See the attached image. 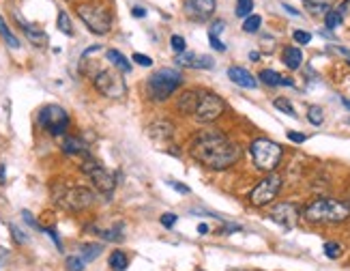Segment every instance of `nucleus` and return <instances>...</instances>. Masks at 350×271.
<instances>
[{
    "label": "nucleus",
    "instance_id": "nucleus-1",
    "mask_svg": "<svg viewBox=\"0 0 350 271\" xmlns=\"http://www.w3.org/2000/svg\"><path fill=\"white\" fill-rule=\"evenodd\" d=\"M189 153L196 162H200L204 168L208 170H228L230 166H234L241 157V149L234 144L226 133L219 131H204L198 133Z\"/></svg>",
    "mask_w": 350,
    "mask_h": 271
},
{
    "label": "nucleus",
    "instance_id": "nucleus-2",
    "mask_svg": "<svg viewBox=\"0 0 350 271\" xmlns=\"http://www.w3.org/2000/svg\"><path fill=\"white\" fill-rule=\"evenodd\" d=\"M301 216L310 224H342L350 218V203L336 198H316L306 205Z\"/></svg>",
    "mask_w": 350,
    "mask_h": 271
},
{
    "label": "nucleus",
    "instance_id": "nucleus-3",
    "mask_svg": "<svg viewBox=\"0 0 350 271\" xmlns=\"http://www.w3.org/2000/svg\"><path fill=\"white\" fill-rule=\"evenodd\" d=\"M250 155H252L258 170L273 172L284 157V149H282V144L273 142L269 138H256L250 144Z\"/></svg>",
    "mask_w": 350,
    "mask_h": 271
},
{
    "label": "nucleus",
    "instance_id": "nucleus-4",
    "mask_svg": "<svg viewBox=\"0 0 350 271\" xmlns=\"http://www.w3.org/2000/svg\"><path fill=\"white\" fill-rule=\"evenodd\" d=\"M148 95L153 101H165L183 84V73L174 67L159 69L148 78Z\"/></svg>",
    "mask_w": 350,
    "mask_h": 271
},
{
    "label": "nucleus",
    "instance_id": "nucleus-5",
    "mask_svg": "<svg viewBox=\"0 0 350 271\" xmlns=\"http://www.w3.org/2000/svg\"><path fill=\"white\" fill-rule=\"evenodd\" d=\"M78 15L80 20L86 24V28L90 30L93 35H108L110 28H112V15L110 11L101 7V5H93V3H84L78 5Z\"/></svg>",
    "mask_w": 350,
    "mask_h": 271
},
{
    "label": "nucleus",
    "instance_id": "nucleus-6",
    "mask_svg": "<svg viewBox=\"0 0 350 271\" xmlns=\"http://www.w3.org/2000/svg\"><path fill=\"white\" fill-rule=\"evenodd\" d=\"M82 172L90 179V183H93L95 188H97V192H101V194H105V196H112L114 194V188H116V183H114V177H112V172L105 168L103 164H99L97 159H93V157H84V162H82Z\"/></svg>",
    "mask_w": 350,
    "mask_h": 271
},
{
    "label": "nucleus",
    "instance_id": "nucleus-7",
    "mask_svg": "<svg viewBox=\"0 0 350 271\" xmlns=\"http://www.w3.org/2000/svg\"><path fill=\"white\" fill-rule=\"evenodd\" d=\"M93 86L99 90L103 97H110V99H120V97H125V93H127L123 75H120L116 69L99 71L93 78Z\"/></svg>",
    "mask_w": 350,
    "mask_h": 271
},
{
    "label": "nucleus",
    "instance_id": "nucleus-8",
    "mask_svg": "<svg viewBox=\"0 0 350 271\" xmlns=\"http://www.w3.org/2000/svg\"><path fill=\"white\" fill-rule=\"evenodd\" d=\"M39 125L50 131L52 136H65L69 127V114L65 108H60L56 103H48L39 110Z\"/></svg>",
    "mask_w": 350,
    "mask_h": 271
},
{
    "label": "nucleus",
    "instance_id": "nucleus-9",
    "mask_svg": "<svg viewBox=\"0 0 350 271\" xmlns=\"http://www.w3.org/2000/svg\"><path fill=\"white\" fill-rule=\"evenodd\" d=\"M282 190V177L278 172H269L260 183L250 192V203L254 207H267L278 198Z\"/></svg>",
    "mask_w": 350,
    "mask_h": 271
},
{
    "label": "nucleus",
    "instance_id": "nucleus-10",
    "mask_svg": "<svg viewBox=\"0 0 350 271\" xmlns=\"http://www.w3.org/2000/svg\"><path fill=\"white\" fill-rule=\"evenodd\" d=\"M226 110V103L219 95L215 93H200V101L196 105V120L198 123H213V120H217Z\"/></svg>",
    "mask_w": 350,
    "mask_h": 271
},
{
    "label": "nucleus",
    "instance_id": "nucleus-11",
    "mask_svg": "<svg viewBox=\"0 0 350 271\" xmlns=\"http://www.w3.org/2000/svg\"><path fill=\"white\" fill-rule=\"evenodd\" d=\"M56 201L67 211H84L93 205L95 196H93V192L82 188V185H73V188H63V192H60V196Z\"/></svg>",
    "mask_w": 350,
    "mask_h": 271
},
{
    "label": "nucleus",
    "instance_id": "nucleus-12",
    "mask_svg": "<svg viewBox=\"0 0 350 271\" xmlns=\"http://www.w3.org/2000/svg\"><path fill=\"white\" fill-rule=\"evenodd\" d=\"M269 218L284 229H293L301 218V209L295 203H280L269 211Z\"/></svg>",
    "mask_w": 350,
    "mask_h": 271
},
{
    "label": "nucleus",
    "instance_id": "nucleus-13",
    "mask_svg": "<svg viewBox=\"0 0 350 271\" xmlns=\"http://www.w3.org/2000/svg\"><path fill=\"white\" fill-rule=\"evenodd\" d=\"M174 63L178 67H193V69H213V58L211 56H198L193 52H183V54H176V60Z\"/></svg>",
    "mask_w": 350,
    "mask_h": 271
},
{
    "label": "nucleus",
    "instance_id": "nucleus-14",
    "mask_svg": "<svg viewBox=\"0 0 350 271\" xmlns=\"http://www.w3.org/2000/svg\"><path fill=\"white\" fill-rule=\"evenodd\" d=\"M215 7H217L215 0H187V11L200 22L208 20L215 13Z\"/></svg>",
    "mask_w": 350,
    "mask_h": 271
},
{
    "label": "nucleus",
    "instance_id": "nucleus-15",
    "mask_svg": "<svg viewBox=\"0 0 350 271\" xmlns=\"http://www.w3.org/2000/svg\"><path fill=\"white\" fill-rule=\"evenodd\" d=\"M15 20H18L20 28L24 30V35H26V39H28L30 43L37 45V48H43V45H48V35H45L39 26L26 22L24 18H20V15H15Z\"/></svg>",
    "mask_w": 350,
    "mask_h": 271
},
{
    "label": "nucleus",
    "instance_id": "nucleus-16",
    "mask_svg": "<svg viewBox=\"0 0 350 271\" xmlns=\"http://www.w3.org/2000/svg\"><path fill=\"white\" fill-rule=\"evenodd\" d=\"M228 78H230L234 84H239L241 88H256L258 86L256 78L245 67H230L228 69Z\"/></svg>",
    "mask_w": 350,
    "mask_h": 271
},
{
    "label": "nucleus",
    "instance_id": "nucleus-17",
    "mask_svg": "<svg viewBox=\"0 0 350 271\" xmlns=\"http://www.w3.org/2000/svg\"><path fill=\"white\" fill-rule=\"evenodd\" d=\"M63 153L65 155H84L88 157V146L80 136H65L63 138Z\"/></svg>",
    "mask_w": 350,
    "mask_h": 271
},
{
    "label": "nucleus",
    "instance_id": "nucleus-18",
    "mask_svg": "<svg viewBox=\"0 0 350 271\" xmlns=\"http://www.w3.org/2000/svg\"><path fill=\"white\" fill-rule=\"evenodd\" d=\"M198 101H200V93L198 90H183V95L176 101V110L183 114H193Z\"/></svg>",
    "mask_w": 350,
    "mask_h": 271
},
{
    "label": "nucleus",
    "instance_id": "nucleus-19",
    "mask_svg": "<svg viewBox=\"0 0 350 271\" xmlns=\"http://www.w3.org/2000/svg\"><path fill=\"white\" fill-rule=\"evenodd\" d=\"M260 82L267 84V86H293V80L291 78H284L278 71L273 69H262L260 71Z\"/></svg>",
    "mask_w": 350,
    "mask_h": 271
},
{
    "label": "nucleus",
    "instance_id": "nucleus-20",
    "mask_svg": "<svg viewBox=\"0 0 350 271\" xmlns=\"http://www.w3.org/2000/svg\"><path fill=\"white\" fill-rule=\"evenodd\" d=\"M105 56H108V60L114 65V69L120 71V73H129V71L133 69L131 63H129V58H127L125 54H120L118 50H114V48L105 52Z\"/></svg>",
    "mask_w": 350,
    "mask_h": 271
},
{
    "label": "nucleus",
    "instance_id": "nucleus-21",
    "mask_svg": "<svg viewBox=\"0 0 350 271\" xmlns=\"http://www.w3.org/2000/svg\"><path fill=\"white\" fill-rule=\"evenodd\" d=\"M282 60H284V65L288 69H299L301 63H303V52L299 48H293V45H288V48H284V54H282Z\"/></svg>",
    "mask_w": 350,
    "mask_h": 271
},
{
    "label": "nucleus",
    "instance_id": "nucleus-22",
    "mask_svg": "<svg viewBox=\"0 0 350 271\" xmlns=\"http://www.w3.org/2000/svg\"><path fill=\"white\" fill-rule=\"evenodd\" d=\"M148 133H150V138H153V140H159V138L170 140L172 138V125L165 123V120H155V123L150 125Z\"/></svg>",
    "mask_w": 350,
    "mask_h": 271
},
{
    "label": "nucleus",
    "instance_id": "nucleus-23",
    "mask_svg": "<svg viewBox=\"0 0 350 271\" xmlns=\"http://www.w3.org/2000/svg\"><path fill=\"white\" fill-rule=\"evenodd\" d=\"M101 252H103V246L101 244H84V246H80V256L84 259L86 265L93 263Z\"/></svg>",
    "mask_w": 350,
    "mask_h": 271
},
{
    "label": "nucleus",
    "instance_id": "nucleus-24",
    "mask_svg": "<svg viewBox=\"0 0 350 271\" xmlns=\"http://www.w3.org/2000/svg\"><path fill=\"white\" fill-rule=\"evenodd\" d=\"M110 267L114 271H127V267H129V256L125 252H120V250H114L110 254Z\"/></svg>",
    "mask_w": 350,
    "mask_h": 271
},
{
    "label": "nucleus",
    "instance_id": "nucleus-25",
    "mask_svg": "<svg viewBox=\"0 0 350 271\" xmlns=\"http://www.w3.org/2000/svg\"><path fill=\"white\" fill-rule=\"evenodd\" d=\"M56 26H58V30H60L63 35L73 37V24H71V18H69V13H67V11H60V13H58Z\"/></svg>",
    "mask_w": 350,
    "mask_h": 271
},
{
    "label": "nucleus",
    "instance_id": "nucleus-26",
    "mask_svg": "<svg viewBox=\"0 0 350 271\" xmlns=\"http://www.w3.org/2000/svg\"><path fill=\"white\" fill-rule=\"evenodd\" d=\"M260 26H262V18H260V15H247V18L243 20V30H245V33H250V35L258 33V30H260Z\"/></svg>",
    "mask_w": 350,
    "mask_h": 271
},
{
    "label": "nucleus",
    "instance_id": "nucleus-27",
    "mask_svg": "<svg viewBox=\"0 0 350 271\" xmlns=\"http://www.w3.org/2000/svg\"><path fill=\"white\" fill-rule=\"evenodd\" d=\"M0 37H3V39L11 45V48H15V50L20 48L18 37H15V35L11 33V30H9V26H7V24H5V20H3V15H0Z\"/></svg>",
    "mask_w": 350,
    "mask_h": 271
},
{
    "label": "nucleus",
    "instance_id": "nucleus-28",
    "mask_svg": "<svg viewBox=\"0 0 350 271\" xmlns=\"http://www.w3.org/2000/svg\"><path fill=\"white\" fill-rule=\"evenodd\" d=\"M308 120L316 127H321L325 123V112H323L321 105H310V108H308Z\"/></svg>",
    "mask_w": 350,
    "mask_h": 271
},
{
    "label": "nucleus",
    "instance_id": "nucleus-29",
    "mask_svg": "<svg viewBox=\"0 0 350 271\" xmlns=\"http://www.w3.org/2000/svg\"><path fill=\"white\" fill-rule=\"evenodd\" d=\"M342 22H344L342 9H340V11H327V13H325V24H327V28H329V30L338 28Z\"/></svg>",
    "mask_w": 350,
    "mask_h": 271
},
{
    "label": "nucleus",
    "instance_id": "nucleus-30",
    "mask_svg": "<svg viewBox=\"0 0 350 271\" xmlns=\"http://www.w3.org/2000/svg\"><path fill=\"white\" fill-rule=\"evenodd\" d=\"M65 267H67V271H84L86 263H84V259L80 254H73V256H67Z\"/></svg>",
    "mask_w": 350,
    "mask_h": 271
},
{
    "label": "nucleus",
    "instance_id": "nucleus-31",
    "mask_svg": "<svg viewBox=\"0 0 350 271\" xmlns=\"http://www.w3.org/2000/svg\"><path fill=\"white\" fill-rule=\"evenodd\" d=\"M273 105H275V108L280 110V112H284V114H288V116H297V110L293 108V103L288 101L286 97H278L275 101H273Z\"/></svg>",
    "mask_w": 350,
    "mask_h": 271
},
{
    "label": "nucleus",
    "instance_id": "nucleus-32",
    "mask_svg": "<svg viewBox=\"0 0 350 271\" xmlns=\"http://www.w3.org/2000/svg\"><path fill=\"white\" fill-rule=\"evenodd\" d=\"M254 11V0H237V18L245 20Z\"/></svg>",
    "mask_w": 350,
    "mask_h": 271
},
{
    "label": "nucleus",
    "instance_id": "nucleus-33",
    "mask_svg": "<svg viewBox=\"0 0 350 271\" xmlns=\"http://www.w3.org/2000/svg\"><path fill=\"white\" fill-rule=\"evenodd\" d=\"M99 235L105 241H123V224H118L116 229H110V231H101Z\"/></svg>",
    "mask_w": 350,
    "mask_h": 271
},
{
    "label": "nucleus",
    "instance_id": "nucleus-34",
    "mask_svg": "<svg viewBox=\"0 0 350 271\" xmlns=\"http://www.w3.org/2000/svg\"><path fill=\"white\" fill-rule=\"evenodd\" d=\"M306 3V7H308V11L310 13H314V15H325L327 11H329V5H325V3H314V0H303Z\"/></svg>",
    "mask_w": 350,
    "mask_h": 271
},
{
    "label": "nucleus",
    "instance_id": "nucleus-35",
    "mask_svg": "<svg viewBox=\"0 0 350 271\" xmlns=\"http://www.w3.org/2000/svg\"><path fill=\"white\" fill-rule=\"evenodd\" d=\"M9 231L15 239V244H28V235L20 229L18 224H9Z\"/></svg>",
    "mask_w": 350,
    "mask_h": 271
},
{
    "label": "nucleus",
    "instance_id": "nucleus-36",
    "mask_svg": "<svg viewBox=\"0 0 350 271\" xmlns=\"http://www.w3.org/2000/svg\"><path fill=\"white\" fill-rule=\"evenodd\" d=\"M323 250H325V254L329 256V259H340V254H342V246L336 244V241H327Z\"/></svg>",
    "mask_w": 350,
    "mask_h": 271
},
{
    "label": "nucleus",
    "instance_id": "nucleus-37",
    "mask_svg": "<svg viewBox=\"0 0 350 271\" xmlns=\"http://www.w3.org/2000/svg\"><path fill=\"white\" fill-rule=\"evenodd\" d=\"M170 45H172V50H174L176 54H183V52H185V48H187L185 39H183L180 35H172V39H170Z\"/></svg>",
    "mask_w": 350,
    "mask_h": 271
},
{
    "label": "nucleus",
    "instance_id": "nucleus-38",
    "mask_svg": "<svg viewBox=\"0 0 350 271\" xmlns=\"http://www.w3.org/2000/svg\"><path fill=\"white\" fill-rule=\"evenodd\" d=\"M131 58H133V63H138L140 67H153V58H150V56H144L140 52H135Z\"/></svg>",
    "mask_w": 350,
    "mask_h": 271
},
{
    "label": "nucleus",
    "instance_id": "nucleus-39",
    "mask_svg": "<svg viewBox=\"0 0 350 271\" xmlns=\"http://www.w3.org/2000/svg\"><path fill=\"white\" fill-rule=\"evenodd\" d=\"M286 136H288V140H293V142H297V144H303L308 140V133H303V131H286Z\"/></svg>",
    "mask_w": 350,
    "mask_h": 271
},
{
    "label": "nucleus",
    "instance_id": "nucleus-40",
    "mask_svg": "<svg viewBox=\"0 0 350 271\" xmlns=\"http://www.w3.org/2000/svg\"><path fill=\"white\" fill-rule=\"evenodd\" d=\"M295 41L301 45H308L312 41V33H308V30H295Z\"/></svg>",
    "mask_w": 350,
    "mask_h": 271
},
{
    "label": "nucleus",
    "instance_id": "nucleus-41",
    "mask_svg": "<svg viewBox=\"0 0 350 271\" xmlns=\"http://www.w3.org/2000/svg\"><path fill=\"white\" fill-rule=\"evenodd\" d=\"M176 216L174 214H163L161 218H159V222H161V226L163 229H174V224H176Z\"/></svg>",
    "mask_w": 350,
    "mask_h": 271
},
{
    "label": "nucleus",
    "instance_id": "nucleus-42",
    "mask_svg": "<svg viewBox=\"0 0 350 271\" xmlns=\"http://www.w3.org/2000/svg\"><path fill=\"white\" fill-rule=\"evenodd\" d=\"M208 43H211V48H213V50H217V52H226V50H228V48H226V43L219 41V37H215V35H208Z\"/></svg>",
    "mask_w": 350,
    "mask_h": 271
},
{
    "label": "nucleus",
    "instance_id": "nucleus-43",
    "mask_svg": "<svg viewBox=\"0 0 350 271\" xmlns=\"http://www.w3.org/2000/svg\"><path fill=\"white\" fill-rule=\"evenodd\" d=\"M43 233H45V235H50L52 241H54V246H56L60 252H63V244H60V237H58V233H56L54 229H43Z\"/></svg>",
    "mask_w": 350,
    "mask_h": 271
},
{
    "label": "nucleus",
    "instance_id": "nucleus-44",
    "mask_svg": "<svg viewBox=\"0 0 350 271\" xmlns=\"http://www.w3.org/2000/svg\"><path fill=\"white\" fill-rule=\"evenodd\" d=\"M224 28H226V22H224V20L213 22V26H211V33H208V35H215V37H219Z\"/></svg>",
    "mask_w": 350,
    "mask_h": 271
},
{
    "label": "nucleus",
    "instance_id": "nucleus-45",
    "mask_svg": "<svg viewBox=\"0 0 350 271\" xmlns=\"http://www.w3.org/2000/svg\"><path fill=\"white\" fill-rule=\"evenodd\" d=\"M168 183H170L178 194H185V196H187V194H191V190H189L185 183H178V181H168Z\"/></svg>",
    "mask_w": 350,
    "mask_h": 271
},
{
    "label": "nucleus",
    "instance_id": "nucleus-46",
    "mask_svg": "<svg viewBox=\"0 0 350 271\" xmlns=\"http://www.w3.org/2000/svg\"><path fill=\"white\" fill-rule=\"evenodd\" d=\"M22 218L26 220V224H28V226H33V229H37V231H39V224L35 222V218H33V214H30V211H22Z\"/></svg>",
    "mask_w": 350,
    "mask_h": 271
},
{
    "label": "nucleus",
    "instance_id": "nucleus-47",
    "mask_svg": "<svg viewBox=\"0 0 350 271\" xmlns=\"http://www.w3.org/2000/svg\"><path fill=\"white\" fill-rule=\"evenodd\" d=\"M7 263H9V250L0 246V269H3Z\"/></svg>",
    "mask_w": 350,
    "mask_h": 271
},
{
    "label": "nucleus",
    "instance_id": "nucleus-48",
    "mask_svg": "<svg viewBox=\"0 0 350 271\" xmlns=\"http://www.w3.org/2000/svg\"><path fill=\"white\" fill-rule=\"evenodd\" d=\"M131 15H133V18H144L146 11L142 7H131Z\"/></svg>",
    "mask_w": 350,
    "mask_h": 271
},
{
    "label": "nucleus",
    "instance_id": "nucleus-49",
    "mask_svg": "<svg viewBox=\"0 0 350 271\" xmlns=\"http://www.w3.org/2000/svg\"><path fill=\"white\" fill-rule=\"evenodd\" d=\"M5 179H7V166H5V164H0V185L5 183Z\"/></svg>",
    "mask_w": 350,
    "mask_h": 271
},
{
    "label": "nucleus",
    "instance_id": "nucleus-50",
    "mask_svg": "<svg viewBox=\"0 0 350 271\" xmlns=\"http://www.w3.org/2000/svg\"><path fill=\"white\" fill-rule=\"evenodd\" d=\"M282 7H284V9H286V11H288V13H291V15H293V18H299V15H301V13H299V11H297V9H293V7H291V5H286V3H284V5H282Z\"/></svg>",
    "mask_w": 350,
    "mask_h": 271
},
{
    "label": "nucleus",
    "instance_id": "nucleus-51",
    "mask_svg": "<svg viewBox=\"0 0 350 271\" xmlns=\"http://www.w3.org/2000/svg\"><path fill=\"white\" fill-rule=\"evenodd\" d=\"M198 233H200V235L208 233V226L206 224H198Z\"/></svg>",
    "mask_w": 350,
    "mask_h": 271
},
{
    "label": "nucleus",
    "instance_id": "nucleus-52",
    "mask_svg": "<svg viewBox=\"0 0 350 271\" xmlns=\"http://www.w3.org/2000/svg\"><path fill=\"white\" fill-rule=\"evenodd\" d=\"M342 105H344L346 110H350V99H342Z\"/></svg>",
    "mask_w": 350,
    "mask_h": 271
},
{
    "label": "nucleus",
    "instance_id": "nucleus-53",
    "mask_svg": "<svg viewBox=\"0 0 350 271\" xmlns=\"http://www.w3.org/2000/svg\"><path fill=\"white\" fill-rule=\"evenodd\" d=\"M250 58H252V60H258V58H260V54H258V52H252Z\"/></svg>",
    "mask_w": 350,
    "mask_h": 271
},
{
    "label": "nucleus",
    "instance_id": "nucleus-54",
    "mask_svg": "<svg viewBox=\"0 0 350 271\" xmlns=\"http://www.w3.org/2000/svg\"><path fill=\"white\" fill-rule=\"evenodd\" d=\"M348 123H350V118H348Z\"/></svg>",
    "mask_w": 350,
    "mask_h": 271
}]
</instances>
